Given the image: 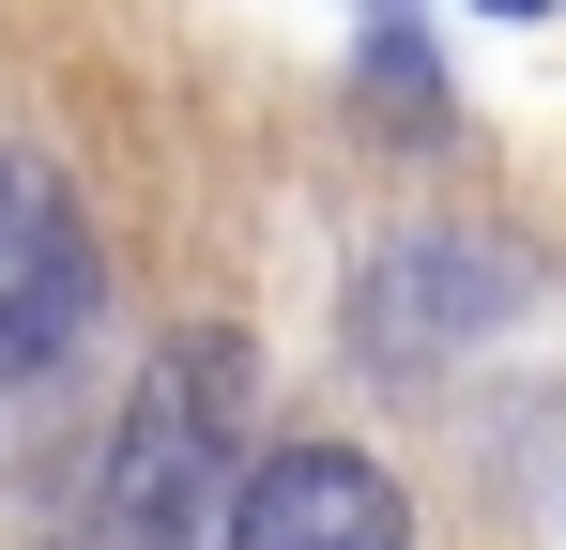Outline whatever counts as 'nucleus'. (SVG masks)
Masks as SVG:
<instances>
[{"mask_svg":"<svg viewBox=\"0 0 566 550\" xmlns=\"http://www.w3.org/2000/svg\"><path fill=\"white\" fill-rule=\"evenodd\" d=\"M230 413H245V337H169L123 444H107V536L123 550H185L230 489Z\"/></svg>","mask_w":566,"mask_h":550,"instance_id":"f257e3e1","label":"nucleus"},{"mask_svg":"<svg viewBox=\"0 0 566 550\" xmlns=\"http://www.w3.org/2000/svg\"><path fill=\"white\" fill-rule=\"evenodd\" d=\"M107 261H93V214L46 154H0V382H46V367L93 337Z\"/></svg>","mask_w":566,"mask_h":550,"instance_id":"f03ea898","label":"nucleus"},{"mask_svg":"<svg viewBox=\"0 0 566 550\" xmlns=\"http://www.w3.org/2000/svg\"><path fill=\"white\" fill-rule=\"evenodd\" d=\"M474 15H566V0H474Z\"/></svg>","mask_w":566,"mask_h":550,"instance_id":"20e7f679","label":"nucleus"},{"mask_svg":"<svg viewBox=\"0 0 566 550\" xmlns=\"http://www.w3.org/2000/svg\"><path fill=\"white\" fill-rule=\"evenodd\" d=\"M214 550H413V505H398V474L368 444H276L230 489Z\"/></svg>","mask_w":566,"mask_h":550,"instance_id":"7ed1b4c3","label":"nucleus"}]
</instances>
